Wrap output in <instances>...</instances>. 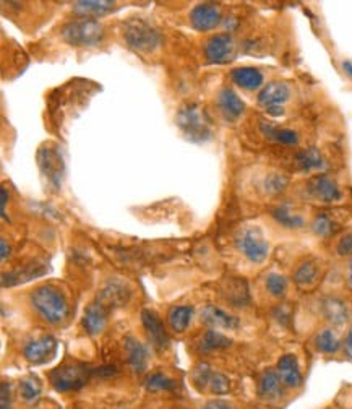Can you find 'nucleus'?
Returning a JSON list of instances; mask_svg holds the SVG:
<instances>
[{
  "label": "nucleus",
  "instance_id": "obj_1",
  "mask_svg": "<svg viewBox=\"0 0 352 409\" xmlns=\"http://www.w3.org/2000/svg\"><path fill=\"white\" fill-rule=\"evenodd\" d=\"M30 304L42 320L51 325H62L68 319V300L61 289L51 284H41L30 294Z\"/></svg>",
  "mask_w": 352,
  "mask_h": 409
},
{
  "label": "nucleus",
  "instance_id": "obj_2",
  "mask_svg": "<svg viewBox=\"0 0 352 409\" xmlns=\"http://www.w3.org/2000/svg\"><path fill=\"white\" fill-rule=\"evenodd\" d=\"M175 122L184 135L195 143H203L213 137L211 119L205 109L196 104H185L180 107Z\"/></svg>",
  "mask_w": 352,
  "mask_h": 409
},
{
  "label": "nucleus",
  "instance_id": "obj_3",
  "mask_svg": "<svg viewBox=\"0 0 352 409\" xmlns=\"http://www.w3.org/2000/svg\"><path fill=\"white\" fill-rule=\"evenodd\" d=\"M124 39L138 52H153L161 44V35L143 18H130L124 25Z\"/></svg>",
  "mask_w": 352,
  "mask_h": 409
},
{
  "label": "nucleus",
  "instance_id": "obj_4",
  "mask_svg": "<svg viewBox=\"0 0 352 409\" xmlns=\"http://www.w3.org/2000/svg\"><path fill=\"white\" fill-rule=\"evenodd\" d=\"M234 242L237 250L253 265L263 263L270 255V242L257 226H245L239 229Z\"/></svg>",
  "mask_w": 352,
  "mask_h": 409
},
{
  "label": "nucleus",
  "instance_id": "obj_5",
  "mask_svg": "<svg viewBox=\"0 0 352 409\" xmlns=\"http://www.w3.org/2000/svg\"><path fill=\"white\" fill-rule=\"evenodd\" d=\"M63 41L70 46L92 47L99 44L104 37V26L92 18L70 21L61 30Z\"/></svg>",
  "mask_w": 352,
  "mask_h": 409
},
{
  "label": "nucleus",
  "instance_id": "obj_6",
  "mask_svg": "<svg viewBox=\"0 0 352 409\" xmlns=\"http://www.w3.org/2000/svg\"><path fill=\"white\" fill-rule=\"evenodd\" d=\"M303 193H306L308 200L323 204H332L343 200V188L328 174L308 177L306 184H303Z\"/></svg>",
  "mask_w": 352,
  "mask_h": 409
},
{
  "label": "nucleus",
  "instance_id": "obj_7",
  "mask_svg": "<svg viewBox=\"0 0 352 409\" xmlns=\"http://www.w3.org/2000/svg\"><path fill=\"white\" fill-rule=\"evenodd\" d=\"M291 86L284 82H270L258 91L257 102L270 116L284 114V106L291 99Z\"/></svg>",
  "mask_w": 352,
  "mask_h": 409
},
{
  "label": "nucleus",
  "instance_id": "obj_8",
  "mask_svg": "<svg viewBox=\"0 0 352 409\" xmlns=\"http://www.w3.org/2000/svg\"><path fill=\"white\" fill-rule=\"evenodd\" d=\"M92 370L80 364H67L52 370L49 379L57 391H75L87 385Z\"/></svg>",
  "mask_w": 352,
  "mask_h": 409
},
{
  "label": "nucleus",
  "instance_id": "obj_9",
  "mask_svg": "<svg viewBox=\"0 0 352 409\" xmlns=\"http://www.w3.org/2000/svg\"><path fill=\"white\" fill-rule=\"evenodd\" d=\"M236 39L229 33L215 35L205 42V56L211 63L231 62L236 56Z\"/></svg>",
  "mask_w": 352,
  "mask_h": 409
},
{
  "label": "nucleus",
  "instance_id": "obj_10",
  "mask_svg": "<svg viewBox=\"0 0 352 409\" xmlns=\"http://www.w3.org/2000/svg\"><path fill=\"white\" fill-rule=\"evenodd\" d=\"M142 322L143 326H145V331L148 335V340L151 341L153 348L156 351H166L169 348V336L166 328H164L161 319L154 310L145 309L142 312Z\"/></svg>",
  "mask_w": 352,
  "mask_h": 409
},
{
  "label": "nucleus",
  "instance_id": "obj_11",
  "mask_svg": "<svg viewBox=\"0 0 352 409\" xmlns=\"http://www.w3.org/2000/svg\"><path fill=\"white\" fill-rule=\"evenodd\" d=\"M37 161H39V168L42 171L52 185L56 188L62 184V174H63V161L62 156L56 152V148L46 147L41 148L37 153Z\"/></svg>",
  "mask_w": 352,
  "mask_h": 409
},
{
  "label": "nucleus",
  "instance_id": "obj_12",
  "mask_svg": "<svg viewBox=\"0 0 352 409\" xmlns=\"http://www.w3.org/2000/svg\"><path fill=\"white\" fill-rule=\"evenodd\" d=\"M222 21L221 10L215 4H200L190 12V23L196 31H211Z\"/></svg>",
  "mask_w": 352,
  "mask_h": 409
},
{
  "label": "nucleus",
  "instance_id": "obj_13",
  "mask_svg": "<svg viewBox=\"0 0 352 409\" xmlns=\"http://www.w3.org/2000/svg\"><path fill=\"white\" fill-rule=\"evenodd\" d=\"M57 351V341L52 336H41L36 338V340L30 341L23 349V356L28 362L39 365L46 364L47 360H51L54 358V354Z\"/></svg>",
  "mask_w": 352,
  "mask_h": 409
},
{
  "label": "nucleus",
  "instance_id": "obj_14",
  "mask_svg": "<svg viewBox=\"0 0 352 409\" xmlns=\"http://www.w3.org/2000/svg\"><path fill=\"white\" fill-rule=\"evenodd\" d=\"M130 298V289L125 286L124 283L117 281V279H111L109 283L104 284V288L98 293V300L99 304H103L109 312L114 309V307H120L127 304V300Z\"/></svg>",
  "mask_w": 352,
  "mask_h": 409
},
{
  "label": "nucleus",
  "instance_id": "obj_15",
  "mask_svg": "<svg viewBox=\"0 0 352 409\" xmlns=\"http://www.w3.org/2000/svg\"><path fill=\"white\" fill-rule=\"evenodd\" d=\"M276 372H278L286 389H298L302 385V370L294 354H284V356H281L278 364H276Z\"/></svg>",
  "mask_w": 352,
  "mask_h": 409
},
{
  "label": "nucleus",
  "instance_id": "obj_16",
  "mask_svg": "<svg viewBox=\"0 0 352 409\" xmlns=\"http://www.w3.org/2000/svg\"><path fill=\"white\" fill-rule=\"evenodd\" d=\"M284 384H282L276 369H266L258 377V396L266 401L281 400L284 395Z\"/></svg>",
  "mask_w": 352,
  "mask_h": 409
},
{
  "label": "nucleus",
  "instance_id": "obj_17",
  "mask_svg": "<svg viewBox=\"0 0 352 409\" xmlns=\"http://www.w3.org/2000/svg\"><path fill=\"white\" fill-rule=\"evenodd\" d=\"M200 319L203 324L210 325L213 330H237L239 328V319L229 314V312L220 309L218 305H206L203 310H201Z\"/></svg>",
  "mask_w": 352,
  "mask_h": 409
},
{
  "label": "nucleus",
  "instance_id": "obj_18",
  "mask_svg": "<svg viewBox=\"0 0 352 409\" xmlns=\"http://www.w3.org/2000/svg\"><path fill=\"white\" fill-rule=\"evenodd\" d=\"M216 102L221 114L226 117L227 121H237L245 112V102L241 99V96H239L232 88H229V86L220 91Z\"/></svg>",
  "mask_w": 352,
  "mask_h": 409
},
{
  "label": "nucleus",
  "instance_id": "obj_19",
  "mask_svg": "<svg viewBox=\"0 0 352 409\" xmlns=\"http://www.w3.org/2000/svg\"><path fill=\"white\" fill-rule=\"evenodd\" d=\"M232 83L245 91H257L265 86L263 72L257 67H237L231 72Z\"/></svg>",
  "mask_w": 352,
  "mask_h": 409
},
{
  "label": "nucleus",
  "instance_id": "obj_20",
  "mask_svg": "<svg viewBox=\"0 0 352 409\" xmlns=\"http://www.w3.org/2000/svg\"><path fill=\"white\" fill-rule=\"evenodd\" d=\"M271 218L276 223L286 229H302L306 226V218L298 212L297 208L292 207L291 203H281L271 208Z\"/></svg>",
  "mask_w": 352,
  "mask_h": 409
},
{
  "label": "nucleus",
  "instance_id": "obj_21",
  "mask_svg": "<svg viewBox=\"0 0 352 409\" xmlns=\"http://www.w3.org/2000/svg\"><path fill=\"white\" fill-rule=\"evenodd\" d=\"M260 132L261 135L271 140V142L284 145V147H296V145H298V142H301V137H298V133L296 130L287 127H279L268 121L260 122Z\"/></svg>",
  "mask_w": 352,
  "mask_h": 409
},
{
  "label": "nucleus",
  "instance_id": "obj_22",
  "mask_svg": "<svg viewBox=\"0 0 352 409\" xmlns=\"http://www.w3.org/2000/svg\"><path fill=\"white\" fill-rule=\"evenodd\" d=\"M108 315H109V310L106 309L103 304H99L98 300H94V303L89 304L87 307V310H84L83 314V328L88 331V335H99L101 331L104 330L106 326V322H108Z\"/></svg>",
  "mask_w": 352,
  "mask_h": 409
},
{
  "label": "nucleus",
  "instance_id": "obj_23",
  "mask_svg": "<svg viewBox=\"0 0 352 409\" xmlns=\"http://www.w3.org/2000/svg\"><path fill=\"white\" fill-rule=\"evenodd\" d=\"M125 354L127 362L130 369L137 374H143L148 367V349L145 344H142L137 338L127 336L125 338Z\"/></svg>",
  "mask_w": 352,
  "mask_h": 409
},
{
  "label": "nucleus",
  "instance_id": "obj_24",
  "mask_svg": "<svg viewBox=\"0 0 352 409\" xmlns=\"http://www.w3.org/2000/svg\"><path fill=\"white\" fill-rule=\"evenodd\" d=\"M114 10V2L108 0H82L73 4V12L83 18H99Z\"/></svg>",
  "mask_w": 352,
  "mask_h": 409
},
{
  "label": "nucleus",
  "instance_id": "obj_25",
  "mask_svg": "<svg viewBox=\"0 0 352 409\" xmlns=\"http://www.w3.org/2000/svg\"><path fill=\"white\" fill-rule=\"evenodd\" d=\"M294 166L302 172H313L325 168V158L318 148H303L294 154Z\"/></svg>",
  "mask_w": 352,
  "mask_h": 409
},
{
  "label": "nucleus",
  "instance_id": "obj_26",
  "mask_svg": "<svg viewBox=\"0 0 352 409\" xmlns=\"http://www.w3.org/2000/svg\"><path fill=\"white\" fill-rule=\"evenodd\" d=\"M322 312L325 319L333 325H343L349 319L348 305L338 298H325L322 300Z\"/></svg>",
  "mask_w": 352,
  "mask_h": 409
},
{
  "label": "nucleus",
  "instance_id": "obj_27",
  "mask_svg": "<svg viewBox=\"0 0 352 409\" xmlns=\"http://www.w3.org/2000/svg\"><path fill=\"white\" fill-rule=\"evenodd\" d=\"M224 293H226V299L229 300V303L234 304L236 307H244L250 303L247 281H244L242 278L229 279Z\"/></svg>",
  "mask_w": 352,
  "mask_h": 409
},
{
  "label": "nucleus",
  "instance_id": "obj_28",
  "mask_svg": "<svg viewBox=\"0 0 352 409\" xmlns=\"http://www.w3.org/2000/svg\"><path fill=\"white\" fill-rule=\"evenodd\" d=\"M232 344L226 335H222L218 330H208L199 341V351L200 353H211L220 351V349H226Z\"/></svg>",
  "mask_w": 352,
  "mask_h": 409
},
{
  "label": "nucleus",
  "instance_id": "obj_29",
  "mask_svg": "<svg viewBox=\"0 0 352 409\" xmlns=\"http://www.w3.org/2000/svg\"><path fill=\"white\" fill-rule=\"evenodd\" d=\"M313 344H315L317 351L322 354H336L344 346L339 338L336 336V333L333 330H329V328H325V330L318 331L315 340H313Z\"/></svg>",
  "mask_w": 352,
  "mask_h": 409
},
{
  "label": "nucleus",
  "instance_id": "obj_30",
  "mask_svg": "<svg viewBox=\"0 0 352 409\" xmlns=\"http://www.w3.org/2000/svg\"><path fill=\"white\" fill-rule=\"evenodd\" d=\"M191 317H194V309L189 305H177L174 309H170L168 319L169 325L175 333H184L189 328Z\"/></svg>",
  "mask_w": 352,
  "mask_h": 409
},
{
  "label": "nucleus",
  "instance_id": "obj_31",
  "mask_svg": "<svg viewBox=\"0 0 352 409\" xmlns=\"http://www.w3.org/2000/svg\"><path fill=\"white\" fill-rule=\"evenodd\" d=\"M287 187H289V177L281 174V172H270V174L263 177V182H261V188L270 197L281 195V193L286 192Z\"/></svg>",
  "mask_w": 352,
  "mask_h": 409
},
{
  "label": "nucleus",
  "instance_id": "obj_32",
  "mask_svg": "<svg viewBox=\"0 0 352 409\" xmlns=\"http://www.w3.org/2000/svg\"><path fill=\"white\" fill-rule=\"evenodd\" d=\"M318 274H320V270H318L317 263L312 260H306V262H302L301 265L297 267V270L294 271V281L301 288H308L317 281Z\"/></svg>",
  "mask_w": 352,
  "mask_h": 409
},
{
  "label": "nucleus",
  "instance_id": "obj_33",
  "mask_svg": "<svg viewBox=\"0 0 352 409\" xmlns=\"http://www.w3.org/2000/svg\"><path fill=\"white\" fill-rule=\"evenodd\" d=\"M310 229L318 238H328L336 231V223L328 213H318L312 218Z\"/></svg>",
  "mask_w": 352,
  "mask_h": 409
},
{
  "label": "nucleus",
  "instance_id": "obj_34",
  "mask_svg": "<svg viewBox=\"0 0 352 409\" xmlns=\"http://www.w3.org/2000/svg\"><path fill=\"white\" fill-rule=\"evenodd\" d=\"M287 286H289V283H287V278L284 276V274L270 273L265 279V288L271 295H273V298H278V299L284 298L287 293Z\"/></svg>",
  "mask_w": 352,
  "mask_h": 409
},
{
  "label": "nucleus",
  "instance_id": "obj_35",
  "mask_svg": "<svg viewBox=\"0 0 352 409\" xmlns=\"http://www.w3.org/2000/svg\"><path fill=\"white\" fill-rule=\"evenodd\" d=\"M145 386L148 391H169L175 389V381L169 379L164 374H151L145 380Z\"/></svg>",
  "mask_w": 352,
  "mask_h": 409
},
{
  "label": "nucleus",
  "instance_id": "obj_36",
  "mask_svg": "<svg viewBox=\"0 0 352 409\" xmlns=\"http://www.w3.org/2000/svg\"><path fill=\"white\" fill-rule=\"evenodd\" d=\"M20 393L25 401H34L41 395V384L36 377H26L20 381Z\"/></svg>",
  "mask_w": 352,
  "mask_h": 409
},
{
  "label": "nucleus",
  "instance_id": "obj_37",
  "mask_svg": "<svg viewBox=\"0 0 352 409\" xmlns=\"http://www.w3.org/2000/svg\"><path fill=\"white\" fill-rule=\"evenodd\" d=\"M211 374H213V369L210 367V365L201 362L196 365V367L194 369V372H191V380H194V384L199 386L200 390H205L208 384H210Z\"/></svg>",
  "mask_w": 352,
  "mask_h": 409
},
{
  "label": "nucleus",
  "instance_id": "obj_38",
  "mask_svg": "<svg viewBox=\"0 0 352 409\" xmlns=\"http://www.w3.org/2000/svg\"><path fill=\"white\" fill-rule=\"evenodd\" d=\"M208 386H210V390L213 393H216V395H226L229 389H231V381H229V379L224 374L215 372V370H213Z\"/></svg>",
  "mask_w": 352,
  "mask_h": 409
},
{
  "label": "nucleus",
  "instance_id": "obj_39",
  "mask_svg": "<svg viewBox=\"0 0 352 409\" xmlns=\"http://www.w3.org/2000/svg\"><path fill=\"white\" fill-rule=\"evenodd\" d=\"M336 254L339 257H352V233L344 234L336 245Z\"/></svg>",
  "mask_w": 352,
  "mask_h": 409
},
{
  "label": "nucleus",
  "instance_id": "obj_40",
  "mask_svg": "<svg viewBox=\"0 0 352 409\" xmlns=\"http://www.w3.org/2000/svg\"><path fill=\"white\" fill-rule=\"evenodd\" d=\"M203 409H236L229 401L224 400H211L203 406Z\"/></svg>",
  "mask_w": 352,
  "mask_h": 409
},
{
  "label": "nucleus",
  "instance_id": "obj_41",
  "mask_svg": "<svg viewBox=\"0 0 352 409\" xmlns=\"http://www.w3.org/2000/svg\"><path fill=\"white\" fill-rule=\"evenodd\" d=\"M10 403H12L10 386L7 384H2V403H0V406H2V409H10Z\"/></svg>",
  "mask_w": 352,
  "mask_h": 409
},
{
  "label": "nucleus",
  "instance_id": "obj_42",
  "mask_svg": "<svg viewBox=\"0 0 352 409\" xmlns=\"http://www.w3.org/2000/svg\"><path fill=\"white\" fill-rule=\"evenodd\" d=\"M344 351H346V356L349 359H352V326L348 333V336H346V341H344Z\"/></svg>",
  "mask_w": 352,
  "mask_h": 409
},
{
  "label": "nucleus",
  "instance_id": "obj_43",
  "mask_svg": "<svg viewBox=\"0 0 352 409\" xmlns=\"http://www.w3.org/2000/svg\"><path fill=\"white\" fill-rule=\"evenodd\" d=\"M341 66H343V70L346 72V75H348V77L352 80V61H343Z\"/></svg>",
  "mask_w": 352,
  "mask_h": 409
},
{
  "label": "nucleus",
  "instance_id": "obj_44",
  "mask_svg": "<svg viewBox=\"0 0 352 409\" xmlns=\"http://www.w3.org/2000/svg\"><path fill=\"white\" fill-rule=\"evenodd\" d=\"M0 245H2V260H5L7 258V255H10V247L7 245V240L2 239V242H0Z\"/></svg>",
  "mask_w": 352,
  "mask_h": 409
},
{
  "label": "nucleus",
  "instance_id": "obj_45",
  "mask_svg": "<svg viewBox=\"0 0 352 409\" xmlns=\"http://www.w3.org/2000/svg\"><path fill=\"white\" fill-rule=\"evenodd\" d=\"M0 193H2V214L5 216V207H7V202H8V198H7V188H2L0 190Z\"/></svg>",
  "mask_w": 352,
  "mask_h": 409
},
{
  "label": "nucleus",
  "instance_id": "obj_46",
  "mask_svg": "<svg viewBox=\"0 0 352 409\" xmlns=\"http://www.w3.org/2000/svg\"><path fill=\"white\" fill-rule=\"evenodd\" d=\"M348 283H349V288L352 289V258L349 262V276H348Z\"/></svg>",
  "mask_w": 352,
  "mask_h": 409
}]
</instances>
